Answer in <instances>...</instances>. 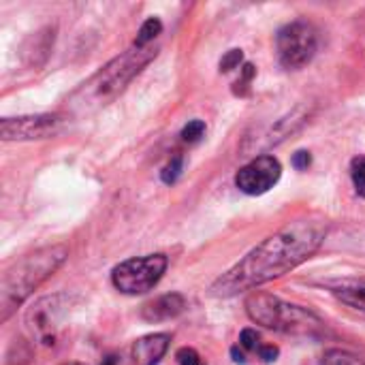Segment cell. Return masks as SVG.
Returning <instances> with one entry per match:
<instances>
[{
	"mask_svg": "<svg viewBox=\"0 0 365 365\" xmlns=\"http://www.w3.org/2000/svg\"><path fill=\"white\" fill-rule=\"evenodd\" d=\"M68 304L71 299L64 293L47 295L34 302L24 317V325H26L30 340L43 349L56 346L60 329L68 317Z\"/></svg>",
	"mask_w": 365,
	"mask_h": 365,
	"instance_id": "5",
	"label": "cell"
},
{
	"mask_svg": "<svg viewBox=\"0 0 365 365\" xmlns=\"http://www.w3.org/2000/svg\"><path fill=\"white\" fill-rule=\"evenodd\" d=\"M282 175V165L276 156L272 154H261L255 156L248 165H244L237 175H235V186L250 197L265 195L272 190Z\"/></svg>",
	"mask_w": 365,
	"mask_h": 365,
	"instance_id": "9",
	"label": "cell"
},
{
	"mask_svg": "<svg viewBox=\"0 0 365 365\" xmlns=\"http://www.w3.org/2000/svg\"><path fill=\"white\" fill-rule=\"evenodd\" d=\"M242 60H244V51H242V49H231V51H227V53L222 56V60H220V73H229V71L237 68V66L242 64Z\"/></svg>",
	"mask_w": 365,
	"mask_h": 365,
	"instance_id": "20",
	"label": "cell"
},
{
	"mask_svg": "<svg viewBox=\"0 0 365 365\" xmlns=\"http://www.w3.org/2000/svg\"><path fill=\"white\" fill-rule=\"evenodd\" d=\"M246 312L252 323L274 331L306 336L321 329V319L302 306H293L269 293H255L246 299Z\"/></svg>",
	"mask_w": 365,
	"mask_h": 365,
	"instance_id": "4",
	"label": "cell"
},
{
	"mask_svg": "<svg viewBox=\"0 0 365 365\" xmlns=\"http://www.w3.org/2000/svg\"><path fill=\"white\" fill-rule=\"evenodd\" d=\"M231 355H233V361H235V364H246V357H244V355H242V353H240V351H237V346H235V349H233V351H231Z\"/></svg>",
	"mask_w": 365,
	"mask_h": 365,
	"instance_id": "25",
	"label": "cell"
},
{
	"mask_svg": "<svg viewBox=\"0 0 365 365\" xmlns=\"http://www.w3.org/2000/svg\"><path fill=\"white\" fill-rule=\"evenodd\" d=\"M293 167L295 169H299V171H304V169H308L310 167V163H312V156H310V152H306V150H299V152H295L293 154Z\"/></svg>",
	"mask_w": 365,
	"mask_h": 365,
	"instance_id": "23",
	"label": "cell"
},
{
	"mask_svg": "<svg viewBox=\"0 0 365 365\" xmlns=\"http://www.w3.org/2000/svg\"><path fill=\"white\" fill-rule=\"evenodd\" d=\"M186 310V299L180 293H167L160 295L152 302H148L141 310V317L148 323H163V321H171L175 317H180Z\"/></svg>",
	"mask_w": 365,
	"mask_h": 365,
	"instance_id": "12",
	"label": "cell"
},
{
	"mask_svg": "<svg viewBox=\"0 0 365 365\" xmlns=\"http://www.w3.org/2000/svg\"><path fill=\"white\" fill-rule=\"evenodd\" d=\"M171 336L169 334H150L135 340L130 349V357L135 365H156L169 351Z\"/></svg>",
	"mask_w": 365,
	"mask_h": 365,
	"instance_id": "11",
	"label": "cell"
},
{
	"mask_svg": "<svg viewBox=\"0 0 365 365\" xmlns=\"http://www.w3.org/2000/svg\"><path fill=\"white\" fill-rule=\"evenodd\" d=\"M278 355H280V351H278V346H261L259 349V357L265 361V364H272V361H276L278 359Z\"/></svg>",
	"mask_w": 365,
	"mask_h": 365,
	"instance_id": "24",
	"label": "cell"
},
{
	"mask_svg": "<svg viewBox=\"0 0 365 365\" xmlns=\"http://www.w3.org/2000/svg\"><path fill=\"white\" fill-rule=\"evenodd\" d=\"M329 233L327 218L319 214L295 218L280 231L263 240L240 263L225 272L212 287L210 295L218 299L235 297L244 291L267 284L293 272L319 252Z\"/></svg>",
	"mask_w": 365,
	"mask_h": 365,
	"instance_id": "1",
	"label": "cell"
},
{
	"mask_svg": "<svg viewBox=\"0 0 365 365\" xmlns=\"http://www.w3.org/2000/svg\"><path fill=\"white\" fill-rule=\"evenodd\" d=\"M68 115L62 113H38L21 118H4L0 122L2 141H36L49 139L64 130Z\"/></svg>",
	"mask_w": 365,
	"mask_h": 365,
	"instance_id": "8",
	"label": "cell"
},
{
	"mask_svg": "<svg viewBox=\"0 0 365 365\" xmlns=\"http://www.w3.org/2000/svg\"><path fill=\"white\" fill-rule=\"evenodd\" d=\"M203 135H205V122H203V120H190V122L182 128V139H184L186 143H197Z\"/></svg>",
	"mask_w": 365,
	"mask_h": 365,
	"instance_id": "19",
	"label": "cell"
},
{
	"mask_svg": "<svg viewBox=\"0 0 365 365\" xmlns=\"http://www.w3.org/2000/svg\"><path fill=\"white\" fill-rule=\"evenodd\" d=\"M334 293L342 304H346V306L355 308L357 312L365 314V289H349L346 287V289H336Z\"/></svg>",
	"mask_w": 365,
	"mask_h": 365,
	"instance_id": "16",
	"label": "cell"
},
{
	"mask_svg": "<svg viewBox=\"0 0 365 365\" xmlns=\"http://www.w3.org/2000/svg\"><path fill=\"white\" fill-rule=\"evenodd\" d=\"M321 365H365L361 357L342 351V349H329L325 351V355L321 357Z\"/></svg>",
	"mask_w": 365,
	"mask_h": 365,
	"instance_id": "15",
	"label": "cell"
},
{
	"mask_svg": "<svg viewBox=\"0 0 365 365\" xmlns=\"http://www.w3.org/2000/svg\"><path fill=\"white\" fill-rule=\"evenodd\" d=\"M158 56V47H128L113 60H109L103 68H98L88 81H83L66 101L68 111L73 115L96 113L98 109L113 103L128 83Z\"/></svg>",
	"mask_w": 365,
	"mask_h": 365,
	"instance_id": "2",
	"label": "cell"
},
{
	"mask_svg": "<svg viewBox=\"0 0 365 365\" xmlns=\"http://www.w3.org/2000/svg\"><path fill=\"white\" fill-rule=\"evenodd\" d=\"M163 32V21L158 17H150L141 24L139 32H137V38L133 45L137 47H148V45H154V38Z\"/></svg>",
	"mask_w": 365,
	"mask_h": 365,
	"instance_id": "14",
	"label": "cell"
},
{
	"mask_svg": "<svg viewBox=\"0 0 365 365\" xmlns=\"http://www.w3.org/2000/svg\"><path fill=\"white\" fill-rule=\"evenodd\" d=\"M351 178L359 197H365V156H357L351 165Z\"/></svg>",
	"mask_w": 365,
	"mask_h": 365,
	"instance_id": "17",
	"label": "cell"
},
{
	"mask_svg": "<svg viewBox=\"0 0 365 365\" xmlns=\"http://www.w3.org/2000/svg\"><path fill=\"white\" fill-rule=\"evenodd\" d=\"M167 267L169 259L165 255L135 257L113 267L111 282L124 295H143L160 282Z\"/></svg>",
	"mask_w": 365,
	"mask_h": 365,
	"instance_id": "6",
	"label": "cell"
},
{
	"mask_svg": "<svg viewBox=\"0 0 365 365\" xmlns=\"http://www.w3.org/2000/svg\"><path fill=\"white\" fill-rule=\"evenodd\" d=\"M53 38H56V30L51 26H45L38 32L30 34L26 38V43L21 45V56H24L26 64H30L34 68L43 66L53 47Z\"/></svg>",
	"mask_w": 365,
	"mask_h": 365,
	"instance_id": "13",
	"label": "cell"
},
{
	"mask_svg": "<svg viewBox=\"0 0 365 365\" xmlns=\"http://www.w3.org/2000/svg\"><path fill=\"white\" fill-rule=\"evenodd\" d=\"M62 365H83V364H79V361H71V364H62Z\"/></svg>",
	"mask_w": 365,
	"mask_h": 365,
	"instance_id": "27",
	"label": "cell"
},
{
	"mask_svg": "<svg viewBox=\"0 0 365 365\" xmlns=\"http://www.w3.org/2000/svg\"><path fill=\"white\" fill-rule=\"evenodd\" d=\"M182 167H184V158H182L180 154L173 156V158L167 163V167L163 169V173H160L163 182H165V184H175L178 178L182 175Z\"/></svg>",
	"mask_w": 365,
	"mask_h": 365,
	"instance_id": "18",
	"label": "cell"
},
{
	"mask_svg": "<svg viewBox=\"0 0 365 365\" xmlns=\"http://www.w3.org/2000/svg\"><path fill=\"white\" fill-rule=\"evenodd\" d=\"M175 359H178L180 365H205L201 361V357H199V353L195 349H180Z\"/></svg>",
	"mask_w": 365,
	"mask_h": 365,
	"instance_id": "22",
	"label": "cell"
},
{
	"mask_svg": "<svg viewBox=\"0 0 365 365\" xmlns=\"http://www.w3.org/2000/svg\"><path fill=\"white\" fill-rule=\"evenodd\" d=\"M68 248L62 244L43 246L17 259L4 274L0 284V319L6 321L47 278H51L66 261Z\"/></svg>",
	"mask_w": 365,
	"mask_h": 365,
	"instance_id": "3",
	"label": "cell"
},
{
	"mask_svg": "<svg viewBox=\"0 0 365 365\" xmlns=\"http://www.w3.org/2000/svg\"><path fill=\"white\" fill-rule=\"evenodd\" d=\"M240 346L244 351H259L261 349V336L255 329H244L240 334Z\"/></svg>",
	"mask_w": 365,
	"mask_h": 365,
	"instance_id": "21",
	"label": "cell"
},
{
	"mask_svg": "<svg viewBox=\"0 0 365 365\" xmlns=\"http://www.w3.org/2000/svg\"><path fill=\"white\" fill-rule=\"evenodd\" d=\"M317 45H319V38H317L314 26L302 19L282 26L276 34L278 60L289 71H297L306 66L314 58Z\"/></svg>",
	"mask_w": 365,
	"mask_h": 365,
	"instance_id": "7",
	"label": "cell"
},
{
	"mask_svg": "<svg viewBox=\"0 0 365 365\" xmlns=\"http://www.w3.org/2000/svg\"><path fill=\"white\" fill-rule=\"evenodd\" d=\"M310 118V109L306 105H297L293 111L284 113L282 118L274 120L267 128H263L259 135L248 137L244 143V152H267L274 145H280L284 139H289L293 133H297Z\"/></svg>",
	"mask_w": 365,
	"mask_h": 365,
	"instance_id": "10",
	"label": "cell"
},
{
	"mask_svg": "<svg viewBox=\"0 0 365 365\" xmlns=\"http://www.w3.org/2000/svg\"><path fill=\"white\" fill-rule=\"evenodd\" d=\"M101 365H118L115 364V357H105V361Z\"/></svg>",
	"mask_w": 365,
	"mask_h": 365,
	"instance_id": "26",
	"label": "cell"
}]
</instances>
